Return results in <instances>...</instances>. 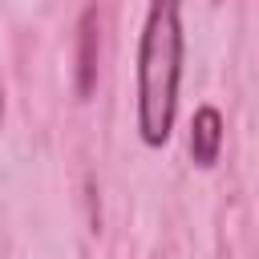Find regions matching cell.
<instances>
[{"label":"cell","mask_w":259,"mask_h":259,"mask_svg":"<svg viewBox=\"0 0 259 259\" xmlns=\"http://www.w3.org/2000/svg\"><path fill=\"white\" fill-rule=\"evenodd\" d=\"M182 49V0H150L138 40V138L150 150H162L174 134Z\"/></svg>","instance_id":"6da1fadb"},{"label":"cell","mask_w":259,"mask_h":259,"mask_svg":"<svg viewBox=\"0 0 259 259\" xmlns=\"http://www.w3.org/2000/svg\"><path fill=\"white\" fill-rule=\"evenodd\" d=\"M223 113L214 105H198L194 117H190V158L198 170H214L219 158H223Z\"/></svg>","instance_id":"7a4b0ae2"},{"label":"cell","mask_w":259,"mask_h":259,"mask_svg":"<svg viewBox=\"0 0 259 259\" xmlns=\"http://www.w3.org/2000/svg\"><path fill=\"white\" fill-rule=\"evenodd\" d=\"M97 8H85L81 28H77V93L89 97L97 85V49H101V32H97Z\"/></svg>","instance_id":"3957f363"},{"label":"cell","mask_w":259,"mask_h":259,"mask_svg":"<svg viewBox=\"0 0 259 259\" xmlns=\"http://www.w3.org/2000/svg\"><path fill=\"white\" fill-rule=\"evenodd\" d=\"M0 125H4V81H0Z\"/></svg>","instance_id":"277c9868"}]
</instances>
